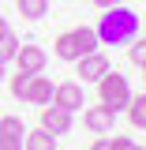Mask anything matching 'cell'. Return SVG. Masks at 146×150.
<instances>
[{
  "mask_svg": "<svg viewBox=\"0 0 146 150\" xmlns=\"http://www.w3.org/2000/svg\"><path fill=\"white\" fill-rule=\"evenodd\" d=\"M94 30H97V41L101 45H131L139 38V30H142V23H139V15L131 8L116 4V8H105V15L97 19Z\"/></svg>",
  "mask_w": 146,
  "mask_h": 150,
  "instance_id": "obj_1",
  "label": "cell"
},
{
  "mask_svg": "<svg viewBox=\"0 0 146 150\" xmlns=\"http://www.w3.org/2000/svg\"><path fill=\"white\" fill-rule=\"evenodd\" d=\"M97 30L94 26H79V30H64V34L56 38V45H53V53L60 56V60H79V56H86V53H97Z\"/></svg>",
  "mask_w": 146,
  "mask_h": 150,
  "instance_id": "obj_2",
  "label": "cell"
},
{
  "mask_svg": "<svg viewBox=\"0 0 146 150\" xmlns=\"http://www.w3.org/2000/svg\"><path fill=\"white\" fill-rule=\"evenodd\" d=\"M97 98H101V105L112 112H120V109H128L131 105V86H128V79L120 71H105L101 79H97Z\"/></svg>",
  "mask_w": 146,
  "mask_h": 150,
  "instance_id": "obj_3",
  "label": "cell"
},
{
  "mask_svg": "<svg viewBox=\"0 0 146 150\" xmlns=\"http://www.w3.org/2000/svg\"><path fill=\"white\" fill-rule=\"evenodd\" d=\"M53 105H60L64 112H83L86 109V90H83V83H60L53 90Z\"/></svg>",
  "mask_w": 146,
  "mask_h": 150,
  "instance_id": "obj_4",
  "label": "cell"
},
{
  "mask_svg": "<svg viewBox=\"0 0 146 150\" xmlns=\"http://www.w3.org/2000/svg\"><path fill=\"white\" fill-rule=\"evenodd\" d=\"M15 64H19V71H23V75H41V71H45V64H49V56H45V49H37V45H19Z\"/></svg>",
  "mask_w": 146,
  "mask_h": 150,
  "instance_id": "obj_5",
  "label": "cell"
},
{
  "mask_svg": "<svg viewBox=\"0 0 146 150\" xmlns=\"http://www.w3.org/2000/svg\"><path fill=\"white\" fill-rule=\"evenodd\" d=\"M83 124H86L94 135H109L112 124H116V112L105 109V105H86V109H83Z\"/></svg>",
  "mask_w": 146,
  "mask_h": 150,
  "instance_id": "obj_6",
  "label": "cell"
},
{
  "mask_svg": "<svg viewBox=\"0 0 146 150\" xmlns=\"http://www.w3.org/2000/svg\"><path fill=\"white\" fill-rule=\"evenodd\" d=\"M75 64H79V68H75V75H79V83H97L101 75L109 71V60H105L101 53H86V56H79Z\"/></svg>",
  "mask_w": 146,
  "mask_h": 150,
  "instance_id": "obj_7",
  "label": "cell"
},
{
  "mask_svg": "<svg viewBox=\"0 0 146 150\" xmlns=\"http://www.w3.org/2000/svg\"><path fill=\"white\" fill-rule=\"evenodd\" d=\"M41 128L49 131V135H68L71 131V112H64L60 105H41Z\"/></svg>",
  "mask_w": 146,
  "mask_h": 150,
  "instance_id": "obj_8",
  "label": "cell"
},
{
  "mask_svg": "<svg viewBox=\"0 0 146 150\" xmlns=\"http://www.w3.org/2000/svg\"><path fill=\"white\" fill-rule=\"evenodd\" d=\"M53 83L45 79V75H30V86L23 94V101H30V105H53Z\"/></svg>",
  "mask_w": 146,
  "mask_h": 150,
  "instance_id": "obj_9",
  "label": "cell"
},
{
  "mask_svg": "<svg viewBox=\"0 0 146 150\" xmlns=\"http://www.w3.org/2000/svg\"><path fill=\"white\" fill-rule=\"evenodd\" d=\"M23 150H56V135H49L45 128H34L23 135Z\"/></svg>",
  "mask_w": 146,
  "mask_h": 150,
  "instance_id": "obj_10",
  "label": "cell"
},
{
  "mask_svg": "<svg viewBox=\"0 0 146 150\" xmlns=\"http://www.w3.org/2000/svg\"><path fill=\"white\" fill-rule=\"evenodd\" d=\"M23 19H45L49 15V0H15Z\"/></svg>",
  "mask_w": 146,
  "mask_h": 150,
  "instance_id": "obj_11",
  "label": "cell"
},
{
  "mask_svg": "<svg viewBox=\"0 0 146 150\" xmlns=\"http://www.w3.org/2000/svg\"><path fill=\"white\" fill-rule=\"evenodd\" d=\"M19 45H23V41H19L15 34H4V38H0V64H8V60H15Z\"/></svg>",
  "mask_w": 146,
  "mask_h": 150,
  "instance_id": "obj_12",
  "label": "cell"
},
{
  "mask_svg": "<svg viewBox=\"0 0 146 150\" xmlns=\"http://www.w3.org/2000/svg\"><path fill=\"white\" fill-rule=\"evenodd\" d=\"M128 120H131V128H146V105L139 101V98H131V105H128Z\"/></svg>",
  "mask_w": 146,
  "mask_h": 150,
  "instance_id": "obj_13",
  "label": "cell"
},
{
  "mask_svg": "<svg viewBox=\"0 0 146 150\" xmlns=\"http://www.w3.org/2000/svg\"><path fill=\"white\" fill-rule=\"evenodd\" d=\"M128 56H131V64H139V68H142V64H146V38H135V41H131Z\"/></svg>",
  "mask_w": 146,
  "mask_h": 150,
  "instance_id": "obj_14",
  "label": "cell"
},
{
  "mask_svg": "<svg viewBox=\"0 0 146 150\" xmlns=\"http://www.w3.org/2000/svg\"><path fill=\"white\" fill-rule=\"evenodd\" d=\"M0 150H23V135H15V131H0Z\"/></svg>",
  "mask_w": 146,
  "mask_h": 150,
  "instance_id": "obj_15",
  "label": "cell"
},
{
  "mask_svg": "<svg viewBox=\"0 0 146 150\" xmlns=\"http://www.w3.org/2000/svg\"><path fill=\"white\" fill-rule=\"evenodd\" d=\"M0 131H15V135H26V128H23V120H19V116H0Z\"/></svg>",
  "mask_w": 146,
  "mask_h": 150,
  "instance_id": "obj_16",
  "label": "cell"
},
{
  "mask_svg": "<svg viewBox=\"0 0 146 150\" xmlns=\"http://www.w3.org/2000/svg\"><path fill=\"white\" fill-rule=\"evenodd\" d=\"M26 86H30V75H11V94H15V98H23V94H26Z\"/></svg>",
  "mask_w": 146,
  "mask_h": 150,
  "instance_id": "obj_17",
  "label": "cell"
},
{
  "mask_svg": "<svg viewBox=\"0 0 146 150\" xmlns=\"http://www.w3.org/2000/svg\"><path fill=\"white\" fill-rule=\"evenodd\" d=\"M109 146H112V150H131L135 143H131L128 135H112V139H109Z\"/></svg>",
  "mask_w": 146,
  "mask_h": 150,
  "instance_id": "obj_18",
  "label": "cell"
},
{
  "mask_svg": "<svg viewBox=\"0 0 146 150\" xmlns=\"http://www.w3.org/2000/svg\"><path fill=\"white\" fill-rule=\"evenodd\" d=\"M116 4H124V0H94V8H101V11L105 8H116Z\"/></svg>",
  "mask_w": 146,
  "mask_h": 150,
  "instance_id": "obj_19",
  "label": "cell"
},
{
  "mask_svg": "<svg viewBox=\"0 0 146 150\" xmlns=\"http://www.w3.org/2000/svg\"><path fill=\"white\" fill-rule=\"evenodd\" d=\"M90 150H112V146H109V139H97V143H94Z\"/></svg>",
  "mask_w": 146,
  "mask_h": 150,
  "instance_id": "obj_20",
  "label": "cell"
},
{
  "mask_svg": "<svg viewBox=\"0 0 146 150\" xmlns=\"http://www.w3.org/2000/svg\"><path fill=\"white\" fill-rule=\"evenodd\" d=\"M4 34H11V30H8V23H4V19H0V38H4Z\"/></svg>",
  "mask_w": 146,
  "mask_h": 150,
  "instance_id": "obj_21",
  "label": "cell"
},
{
  "mask_svg": "<svg viewBox=\"0 0 146 150\" xmlns=\"http://www.w3.org/2000/svg\"><path fill=\"white\" fill-rule=\"evenodd\" d=\"M0 79H4V64H0Z\"/></svg>",
  "mask_w": 146,
  "mask_h": 150,
  "instance_id": "obj_22",
  "label": "cell"
},
{
  "mask_svg": "<svg viewBox=\"0 0 146 150\" xmlns=\"http://www.w3.org/2000/svg\"><path fill=\"white\" fill-rule=\"evenodd\" d=\"M139 101H142V105H146V94H142V98H139Z\"/></svg>",
  "mask_w": 146,
  "mask_h": 150,
  "instance_id": "obj_23",
  "label": "cell"
},
{
  "mask_svg": "<svg viewBox=\"0 0 146 150\" xmlns=\"http://www.w3.org/2000/svg\"><path fill=\"white\" fill-rule=\"evenodd\" d=\"M131 150H146V146H131Z\"/></svg>",
  "mask_w": 146,
  "mask_h": 150,
  "instance_id": "obj_24",
  "label": "cell"
},
{
  "mask_svg": "<svg viewBox=\"0 0 146 150\" xmlns=\"http://www.w3.org/2000/svg\"><path fill=\"white\" fill-rule=\"evenodd\" d=\"M142 79H146V64H142Z\"/></svg>",
  "mask_w": 146,
  "mask_h": 150,
  "instance_id": "obj_25",
  "label": "cell"
}]
</instances>
